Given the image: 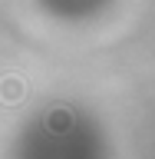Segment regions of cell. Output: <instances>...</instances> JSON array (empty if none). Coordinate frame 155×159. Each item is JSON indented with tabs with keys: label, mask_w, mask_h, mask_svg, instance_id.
Wrapping results in <instances>:
<instances>
[{
	"label": "cell",
	"mask_w": 155,
	"mask_h": 159,
	"mask_svg": "<svg viewBox=\"0 0 155 159\" xmlns=\"http://www.w3.org/2000/svg\"><path fill=\"white\" fill-rule=\"evenodd\" d=\"M50 126L56 129V133H59L63 126H69V113H66V109H56V113H50Z\"/></svg>",
	"instance_id": "obj_2"
},
{
	"label": "cell",
	"mask_w": 155,
	"mask_h": 159,
	"mask_svg": "<svg viewBox=\"0 0 155 159\" xmlns=\"http://www.w3.org/2000/svg\"><path fill=\"white\" fill-rule=\"evenodd\" d=\"M23 96H27V83L20 76H3L0 80V99L3 103H20Z\"/></svg>",
	"instance_id": "obj_1"
}]
</instances>
